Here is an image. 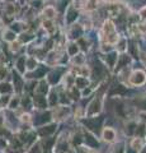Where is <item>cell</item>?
<instances>
[{
	"mask_svg": "<svg viewBox=\"0 0 146 153\" xmlns=\"http://www.w3.org/2000/svg\"><path fill=\"white\" fill-rule=\"evenodd\" d=\"M103 40L107 44H116L117 41H118V35H117V32H116L114 24L110 21H107V22L104 23V27H103Z\"/></svg>",
	"mask_w": 146,
	"mask_h": 153,
	"instance_id": "cell-1",
	"label": "cell"
},
{
	"mask_svg": "<svg viewBox=\"0 0 146 153\" xmlns=\"http://www.w3.org/2000/svg\"><path fill=\"white\" fill-rule=\"evenodd\" d=\"M132 147H133V148H136V149H140V147H141V140H140V139H137V140H133Z\"/></svg>",
	"mask_w": 146,
	"mask_h": 153,
	"instance_id": "cell-6",
	"label": "cell"
},
{
	"mask_svg": "<svg viewBox=\"0 0 146 153\" xmlns=\"http://www.w3.org/2000/svg\"><path fill=\"white\" fill-rule=\"evenodd\" d=\"M140 14L142 15V18H144V19H146V7L141 9V12H140Z\"/></svg>",
	"mask_w": 146,
	"mask_h": 153,
	"instance_id": "cell-7",
	"label": "cell"
},
{
	"mask_svg": "<svg viewBox=\"0 0 146 153\" xmlns=\"http://www.w3.org/2000/svg\"><path fill=\"white\" fill-rule=\"evenodd\" d=\"M97 3H98V0H87V3H85V9L87 10H94L95 8H97Z\"/></svg>",
	"mask_w": 146,
	"mask_h": 153,
	"instance_id": "cell-4",
	"label": "cell"
},
{
	"mask_svg": "<svg viewBox=\"0 0 146 153\" xmlns=\"http://www.w3.org/2000/svg\"><path fill=\"white\" fill-rule=\"evenodd\" d=\"M103 138L105 139V140H108V142H112L116 138V133L112 129H105V130L103 131Z\"/></svg>",
	"mask_w": 146,
	"mask_h": 153,
	"instance_id": "cell-3",
	"label": "cell"
},
{
	"mask_svg": "<svg viewBox=\"0 0 146 153\" xmlns=\"http://www.w3.org/2000/svg\"><path fill=\"white\" fill-rule=\"evenodd\" d=\"M44 14H46V17L47 18H52L53 15H55V9L51 7H48V8H46L44 9Z\"/></svg>",
	"mask_w": 146,
	"mask_h": 153,
	"instance_id": "cell-5",
	"label": "cell"
},
{
	"mask_svg": "<svg viewBox=\"0 0 146 153\" xmlns=\"http://www.w3.org/2000/svg\"><path fill=\"white\" fill-rule=\"evenodd\" d=\"M145 74L142 73V72H135V73L132 74L131 77V82L133 84H142L144 82H145Z\"/></svg>",
	"mask_w": 146,
	"mask_h": 153,
	"instance_id": "cell-2",
	"label": "cell"
}]
</instances>
